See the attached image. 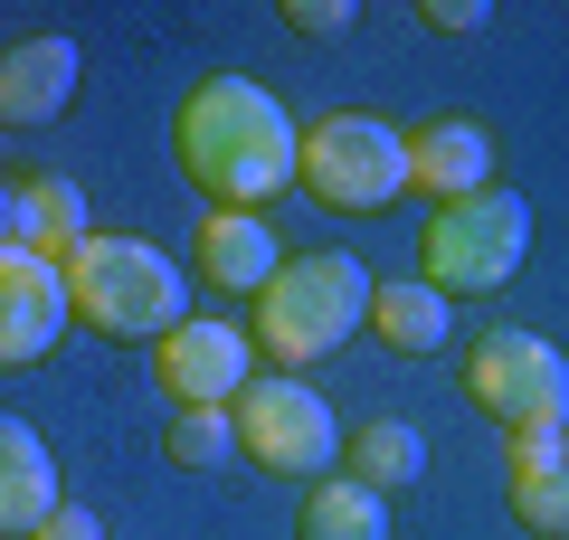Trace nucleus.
<instances>
[{"label":"nucleus","instance_id":"obj_1","mask_svg":"<svg viewBox=\"0 0 569 540\" xmlns=\"http://www.w3.org/2000/svg\"><path fill=\"white\" fill-rule=\"evenodd\" d=\"M171 152H181V180L209 209H247L257 219L266 200H284L305 123H284V104L247 77H200L181 96V114H171Z\"/></svg>","mask_w":569,"mask_h":540},{"label":"nucleus","instance_id":"obj_2","mask_svg":"<svg viewBox=\"0 0 569 540\" xmlns=\"http://www.w3.org/2000/svg\"><path fill=\"white\" fill-rule=\"evenodd\" d=\"M370 284L380 276H370L361 257H332V247L284 257L276 284L247 303V341H257L266 360H332L370 322Z\"/></svg>","mask_w":569,"mask_h":540},{"label":"nucleus","instance_id":"obj_3","mask_svg":"<svg viewBox=\"0 0 569 540\" xmlns=\"http://www.w3.org/2000/svg\"><path fill=\"white\" fill-rule=\"evenodd\" d=\"M181 266L162 257V247L142 238H86L77 257H67V303H77V322H96L104 341H162L181 332Z\"/></svg>","mask_w":569,"mask_h":540},{"label":"nucleus","instance_id":"obj_4","mask_svg":"<svg viewBox=\"0 0 569 540\" xmlns=\"http://www.w3.org/2000/svg\"><path fill=\"white\" fill-rule=\"evenodd\" d=\"M531 257V200L522 190H475V200L437 209V219L418 228V284H437V294H503L512 276H522Z\"/></svg>","mask_w":569,"mask_h":540},{"label":"nucleus","instance_id":"obj_5","mask_svg":"<svg viewBox=\"0 0 569 540\" xmlns=\"http://www.w3.org/2000/svg\"><path fill=\"white\" fill-rule=\"evenodd\" d=\"M295 180L332 219H370V209H389L408 190V133L380 123V114H323V123H305Z\"/></svg>","mask_w":569,"mask_h":540},{"label":"nucleus","instance_id":"obj_6","mask_svg":"<svg viewBox=\"0 0 569 540\" xmlns=\"http://www.w3.org/2000/svg\"><path fill=\"white\" fill-rule=\"evenodd\" d=\"M466 399L493 427H569V360L541 332H475Z\"/></svg>","mask_w":569,"mask_h":540},{"label":"nucleus","instance_id":"obj_7","mask_svg":"<svg viewBox=\"0 0 569 540\" xmlns=\"http://www.w3.org/2000/svg\"><path fill=\"white\" fill-rule=\"evenodd\" d=\"M228 427H238V456H257L266 474H323L332 456H342V427H332L323 389L305 380H247L238 408H228Z\"/></svg>","mask_w":569,"mask_h":540},{"label":"nucleus","instance_id":"obj_8","mask_svg":"<svg viewBox=\"0 0 569 540\" xmlns=\"http://www.w3.org/2000/svg\"><path fill=\"white\" fill-rule=\"evenodd\" d=\"M257 341L238 322H181V332L152 341V380H162L171 408H238V389L257 380Z\"/></svg>","mask_w":569,"mask_h":540},{"label":"nucleus","instance_id":"obj_9","mask_svg":"<svg viewBox=\"0 0 569 540\" xmlns=\"http://www.w3.org/2000/svg\"><path fill=\"white\" fill-rule=\"evenodd\" d=\"M67 322H77L67 266L29 257V247H0V370H39Z\"/></svg>","mask_w":569,"mask_h":540},{"label":"nucleus","instance_id":"obj_10","mask_svg":"<svg viewBox=\"0 0 569 540\" xmlns=\"http://www.w3.org/2000/svg\"><path fill=\"white\" fill-rule=\"evenodd\" d=\"M408 190H418L427 209H456V200H475V190H493V133L466 123V114L408 123Z\"/></svg>","mask_w":569,"mask_h":540},{"label":"nucleus","instance_id":"obj_11","mask_svg":"<svg viewBox=\"0 0 569 540\" xmlns=\"http://www.w3.org/2000/svg\"><path fill=\"white\" fill-rule=\"evenodd\" d=\"M190 266H200V284H219V294H247L257 303L266 284H276V228L247 219V209H200V238H190Z\"/></svg>","mask_w":569,"mask_h":540},{"label":"nucleus","instance_id":"obj_12","mask_svg":"<svg viewBox=\"0 0 569 540\" xmlns=\"http://www.w3.org/2000/svg\"><path fill=\"white\" fill-rule=\"evenodd\" d=\"M77 39H20L0 48V123H58L67 104H77Z\"/></svg>","mask_w":569,"mask_h":540},{"label":"nucleus","instance_id":"obj_13","mask_svg":"<svg viewBox=\"0 0 569 540\" xmlns=\"http://www.w3.org/2000/svg\"><path fill=\"white\" fill-rule=\"evenodd\" d=\"M58 502L67 493H58V456H48V437L0 408V540H29Z\"/></svg>","mask_w":569,"mask_h":540},{"label":"nucleus","instance_id":"obj_14","mask_svg":"<svg viewBox=\"0 0 569 540\" xmlns=\"http://www.w3.org/2000/svg\"><path fill=\"white\" fill-rule=\"evenodd\" d=\"M20 247L48 257V266H67L86 247V190H77V180H58V171H29L20 180Z\"/></svg>","mask_w":569,"mask_h":540},{"label":"nucleus","instance_id":"obj_15","mask_svg":"<svg viewBox=\"0 0 569 540\" xmlns=\"http://www.w3.org/2000/svg\"><path fill=\"white\" fill-rule=\"evenodd\" d=\"M342 474L370 483V493H399V483L427 474V437L408 418H370L361 437H342Z\"/></svg>","mask_w":569,"mask_h":540},{"label":"nucleus","instance_id":"obj_16","mask_svg":"<svg viewBox=\"0 0 569 540\" xmlns=\"http://www.w3.org/2000/svg\"><path fill=\"white\" fill-rule=\"evenodd\" d=\"M370 332L408 360L447 351V294L437 284H370Z\"/></svg>","mask_w":569,"mask_h":540},{"label":"nucleus","instance_id":"obj_17","mask_svg":"<svg viewBox=\"0 0 569 540\" xmlns=\"http://www.w3.org/2000/svg\"><path fill=\"white\" fill-rule=\"evenodd\" d=\"M295 540H389V512H380L370 483L323 474V483L305 493V512H295Z\"/></svg>","mask_w":569,"mask_h":540},{"label":"nucleus","instance_id":"obj_18","mask_svg":"<svg viewBox=\"0 0 569 540\" xmlns=\"http://www.w3.org/2000/svg\"><path fill=\"white\" fill-rule=\"evenodd\" d=\"M162 456L171 464H228L238 456V427H228V408H171V427H162Z\"/></svg>","mask_w":569,"mask_h":540},{"label":"nucleus","instance_id":"obj_19","mask_svg":"<svg viewBox=\"0 0 569 540\" xmlns=\"http://www.w3.org/2000/svg\"><path fill=\"white\" fill-rule=\"evenodd\" d=\"M531 474H569V427H512L503 437V483H531Z\"/></svg>","mask_w":569,"mask_h":540},{"label":"nucleus","instance_id":"obj_20","mask_svg":"<svg viewBox=\"0 0 569 540\" xmlns=\"http://www.w3.org/2000/svg\"><path fill=\"white\" fill-rule=\"evenodd\" d=\"M512 521H522V531H541V540H569V474L512 483Z\"/></svg>","mask_w":569,"mask_h":540},{"label":"nucleus","instance_id":"obj_21","mask_svg":"<svg viewBox=\"0 0 569 540\" xmlns=\"http://www.w3.org/2000/svg\"><path fill=\"white\" fill-rule=\"evenodd\" d=\"M418 29L427 39H475V29H485V0H427Z\"/></svg>","mask_w":569,"mask_h":540},{"label":"nucleus","instance_id":"obj_22","mask_svg":"<svg viewBox=\"0 0 569 540\" xmlns=\"http://www.w3.org/2000/svg\"><path fill=\"white\" fill-rule=\"evenodd\" d=\"M284 29H295V39H342V29H351V0H295Z\"/></svg>","mask_w":569,"mask_h":540},{"label":"nucleus","instance_id":"obj_23","mask_svg":"<svg viewBox=\"0 0 569 540\" xmlns=\"http://www.w3.org/2000/svg\"><path fill=\"white\" fill-rule=\"evenodd\" d=\"M29 540H104V521L86 512V502H58V512H48L39 531H29Z\"/></svg>","mask_w":569,"mask_h":540},{"label":"nucleus","instance_id":"obj_24","mask_svg":"<svg viewBox=\"0 0 569 540\" xmlns=\"http://www.w3.org/2000/svg\"><path fill=\"white\" fill-rule=\"evenodd\" d=\"M0 247H20V180H0Z\"/></svg>","mask_w":569,"mask_h":540}]
</instances>
